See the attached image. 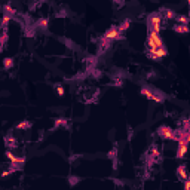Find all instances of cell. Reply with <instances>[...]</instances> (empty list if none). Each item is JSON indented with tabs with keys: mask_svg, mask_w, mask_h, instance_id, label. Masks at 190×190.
I'll return each mask as SVG.
<instances>
[{
	"mask_svg": "<svg viewBox=\"0 0 190 190\" xmlns=\"http://www.w3.org/2000/svg\"><path fill=\"white\" fill-rule=\"evenodd\" d=\"M16 128H18V129H28V128H30V122H27V120L20 122L18 125H16Z\"/></svg>",
	"mask_w": 190,
	"mask_h": 190,
	"instance_id": "obj_12",
	"label": "cell"
},
{
	"mask_svg": "<svg viewBox=\"0 0 190 190\" xmlns=\"http://www.w3.org/2000/svg\"><path fill=\"white\" fill-rule=\"evenodd\" d=\"M119 28H116V27H111L108 31H106V34H104V39L106 40H113V39H117L119 37Z\"/></svg>",
	"mask_w": 190,
	"mask_h": 190,
	"instance_id": "obj_6",
	"label": "cell"
},
{
	"mask_svg": "<svg viewBox=\"0 0 190 190\" xmlns=\"http://www.w3.org/2000/svg\"><path fill=\"white\" fill-rule=\"evenodd\" d=\"M165 15H166V18L168 20H172L175 16V13H174V11H171V9H168V11H165Z\"/></svg>",
	"mask_w": 190,
	"mask_h": 190,
	"instance_id": "obj_15",
	"label": "cell"
},
{
	"mask_svg": "<svg viewBox=\"0 0 190 190\" xmlns=\"http://www.w3.org/2000/svg\"><path fill=\"white\" fill-rule=\"evenodd\" d=\"M184 189H186V190H190V178L184 180Z\"/></svg>",
	"mask_w": 190,
	"mask_h": 190,
	"instance_id": "obj_20",
	"label": "cell"
},
{
	"mask_svg": "<svg viewBox=\"0 0 190 190\" xmlns=\"http://www.w3.org/2000/svg\"><path fill=\"white\" fill-rule=\"evenodd\" d=\"M152 153H153V156H159V150H158V149H153Z\"/></svg>",
	"mask_w": 190,
	"mask_h": 190,
	"instance_id": "obj_22",
	"label": "cell"
},
{
	"mask_svg": "<svg viewBox=\"0 0 190 190\" xmlns=\"http://www.w3.org/2000/svg\"><path fill=\"white\" fill-rule=\"evenodd\" d=\"M150 24H152V31H156V33L160 31V16H159V15L152 16Z\"/></svg>",
	"mask_w": 190,
	"mask_h": 190,
	"instance_id": "obj_7",
	"label": "cell"
},
{
	"mask_svg": "<svg viewBox=\"0 0 190 190\" xmlns=\"http://www.w3.org/2000/svg\"><path fill=\"white\" fill-rule=\"evenodd\" d=\"M174 31H177V33H187L189 27H187V24H178V25H174Z\"/></svg>",
	"mask_w": 190,
	"mask_h": 190,
	"instance_id": "obj_10",
	"label": "cell"
},
{
	"mask_svg": "<svg viewBox=\"0 0 190 190\" xmlns=\"http://www.w3.org/2000/svg\"><path fill=\"white\" fill-rule=\"evenodd\" d=\"M6 156H7V159L9 160H12L15 165H21V163H24L25 162V159L24 158H16V156H13V154L11 153V152H6Z\"/></svg>",
	"mask_w": 190,
	"mask_h": 190,
	"instance_id": "obj_8",
	"label": "cell"
},
{
	"mask_svg": "<svg viewBox=\"0 0 190 190\" xmlns=\"http://www.w3.org/2000/svg\"><path fill=\"white\" fill-rule=\"evenodd\" d=\"M128 27H129V21H125V22H123V24L119 27V31H125Z\"/></svg>",
	"mask_w": 190,
	"mask_h": 190,
	"instance_id": "obj_17",
	"label": "cell"
},
{
	"mask_svg": "<svg viewBox=\"0 0 190 190\" xmlns=\"http://www.w3.org/2000/svg\"><path fill=\"white\" fill-rule=\"evenodd\" d=\"M159 134H160L163 138H169V140H178V138L175 137V134H174V131H172L171 128H168V126H160V128H159Z\"/></svg>",
	"mask_w": 190,
	"mask_h": 190,
	"instance_id": "obj_3",
	"label": "cell"
},
{
	"mask_svg": "<svg viewBox=\"0 0 190 190\" xmlns=\"http://www.w3.org/2000/svg\"><path fill=\"white\" fill-rule=\"evenodd\" d=\"M177 174H178V177H181L183 180H187V178H189V175H187V172H186V165H181V166H178V169H177Z\"/></svg>",
	"mask_w": 190,
	"mask_h": 190,
	"instance_id": "obj_9",
	"label": "cell"
},
{
	"mask_svg": "<svg viewBox=\"0 0 190 190\" xmlns=\"http://www.w3.org/2000/svg\"><path fill=\"white\" fill-rule=\"evenodd\" d=\"M6 144H7V146H12V147H13V146L16 144V140H15L13 137H7V138H6Z\"/></svg>",
	"mask_w": 190,
	"mask_h": 190,
	"instance_id": "obj_14",
	"label": "cell"
},
{
	"mask_svg": "<svg viewBox=\"0 0 190 190\" xmlns=\"http://www.w3.org/2000/svg\"><path fill=\"white\" fill-rule=\"evenodd\" d=\"M141 95H144V97H147L149 100H153V101H156V102H162V101H163L162 97L154 95V94H153L150 89H147V88H143V89H141Z\"/></svg>",
	"mask_w": 190,
	"mask_h": 190,
	"instance_id": "obj_5",
	"label": "cell"
},
{
	"mask_svg": "<svg viewBox=\"0 0 190 190\" xmlns=\"http://www.w3.org/2000/svg\"><path fill=\"white\" fill-rule=\"evenodd\" d=\"M65 126L67 125V122H65V120L64 119H58V120H55V126Z\"/></svg>",
	"mask_w": 190,
	"mask_h": 190,
	"instance_id": "obj_16",
	"label": "cell"
},
{
	"mask_svg": "<svg viewBox=\"0 0 190 190\" xmlns=\"http://www.w3.org/2000/svg\"><path fill=\"white\" fill-rule=\"evenodd\" d=\"M147 45H149V52L150 51H156L159 48L163 46V43H162V39L159 36V33L156 31H150L149 34V39H147Z\"/></svg>",
	"mask_w": 190,
	"mask_h": 190,
	"instance_id": "obj_1",
	"label": "cell"
},
{
	"mask_svg": "<svg viewBox=\"0 0 190 190\" xmlns=\"http://www.w3.org/2000/svg\"><path fill=\"white\" fill-rule=\"evenodd\" d=\"M187 140H184V138H180L178 140V150H177V158L178 159H183L184 154L187 152Z\"/></svg>",
	"mask_w": 190,
	"mask_h": 190,
	"instance_id": "obj_2",
	"label": "cell"
},
{
	"mask_svg": "<svg viewBox=\"0 0 190 190\" xmlns=\"http://www.w3.org/2000/svg\"><path fill=\"white\" fill-rule=\"evenodd\" d=\"M37 27H40V28H46V27H48V20H45V18L39 20V21H37Z\"/></svg>",
	"mask_w": 190,
	"mask_h": 190,
	"instance_id": "obj_13",
	"label": "cell"
},
{
	"mask_svg": "<svg viewBox=\"0 0 190 190\" xmlns=\"http://www.w3.org/2000/svg\"><path fill=\"white\" fill-rule=\"evenodd\" d=\"M168 54V51L165 49V48H159V49H156V51H150V52H149V55L153 58V59H156V61H159V59L162 58V57H165Z\"/></svg>",
	"mask_w": 190,
	"mask_h": 190,
	"instance_id": "obj_4",
	"label": "cell"
},
{
	"mask_svg": "<svg viewBox=\"0 0 190 190\" xmlns=\"http://www.w3.org/2000/svg\"><path fill=\"white\" fill-rule=\"evenodd\" d=\"M115 2H116V3H117V2H119V0H115Z\"/></svg>",
	"mask_w": 190,
	"mask_h": 190,
	"instance_id": "obj_23",
	"label": "cell"
},
{
	"mask_svg": "<svg viewBox=\"0 0 190 190\" xmlns=\"http://www.w3.org/2000/svg\"><path fill=\"white\" fill-rule=\"evenodd\" d=\"M178 22H181V24H189V18H186V16H178Z\"/></svg>",
	"mask_w": 190,
	"mask_h": 190,
	"instance_id": "obj_18",
	"label": "cell"
},
{
	"mask_svg": "<svg viewBox=\"0 0 190 190\" xmlns=\"http://www.w3.org/2000/svg\"><path fill=\"white\" fill-rule=\"evenodd\" d=\"M3 65H5L6 70H7V68H11V67L13 65V59H12V58H5V59H3Z\"/></svg>",
	"mask_w": 190,
	"mask_h": 190,
	"instance_id": "obj_11",
	"label": "cell"
},
{
	"mask_svg": "<svg viewBox=\"0 0 190 190\" xmlns=\"http://www.w3.org/2000/svg\"><path fill=\"white\" fill-rule=\"evenodd\" d=\"M189 6H190V0H189Z\"/></svg>",
	"mask_w": 190,
	"mask_h": 190,
	"instance_id": "obj_24",
	"label": "cell"
},
{
	"mask_svg": "<svg viewBox=\"0 0 190 190\" xmlns=\"http://www.w3.org/2000/svg\"><path fill=\"white\" fill-rule=\"evenodd\" d=\"M57 92H58L59 97H61V95H64V88L63 86H57Z\"/></svg>",
	"mask_w": 190,
	"mask_h": 190,
	"instance_id": "obj_19",
	"label": "cell"
},
{
	"mask_svg": "<svg viewBox=\"0 0 190 190\" xmlns=\"http://www.w3.org/2000/svg\"><path fill=\"white\" fill-rule=\"evenodd\" d=\"M9 20H11L9 16H7V15H5V16H3V25H6L7 22H9Z\"/></svg>",
	"mask_w": 190,
	"mask_h": 190,
	"instance_id": "obj_21",
	"label": "cell"
}]
</instances>
